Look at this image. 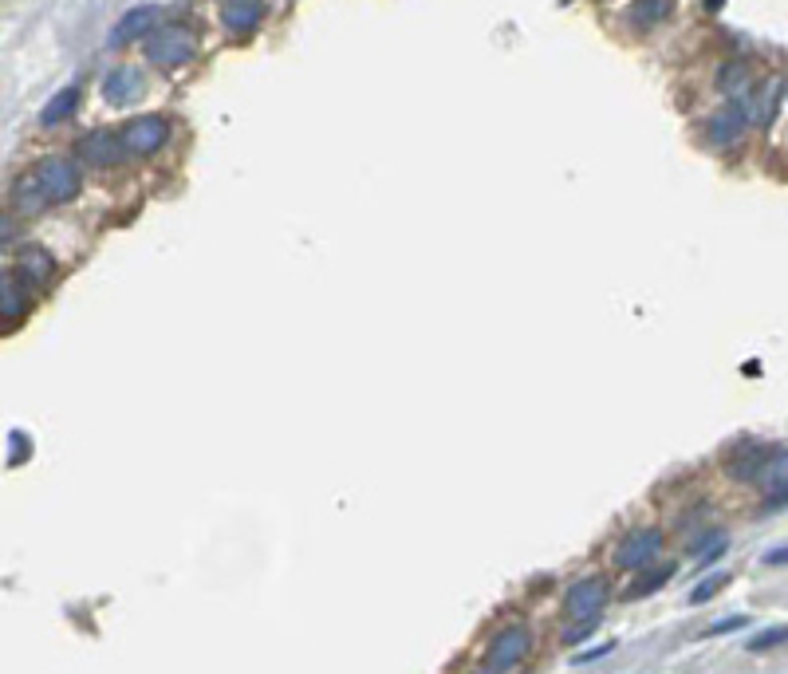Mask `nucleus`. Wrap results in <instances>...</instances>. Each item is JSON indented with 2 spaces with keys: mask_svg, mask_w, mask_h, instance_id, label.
Instances as JSON below:
<instances>
[{
  "mask_svg": "<svg viewBox=\"0 0 788 674\" xmlns=\"http://www.w3.org/2000/svg\"><path fill=\"white\" fill-rule=\"evenodd\" d=\"M528 655H532V627H528L525 619H509V623H501L493 631V639H489V647L481 655V671L489 674L521 671L528 663Z\"/></svg>",
  "mask_w": 788,
  "mask_h": 674,
  "instance_id": "obj_1",
  "label": "nucleus"
},
{
  "mask_svg": "<svg viewBox=\"0 0 788 674\" xmlns=\"http://www.w3.org/2000/svg\"><path fill=\"white\" fill-rule=\"evenodd\" d=\"M142 52H146V64H154L162 71H178L186 64H194L197 36L194 28H186V24H162V28H154L146 36Z\"/></svg>",
  "mask_w": 788,
  "mask_h": 674,
  "instance_id": "obj_2",
  "label": "nucleus"
},
{
  "mask_svg": "<svg viewBox=\"0 0 788 674\" xmlns=\"http://www.w3.org/2000/svg\"><path fill=\"white\" fill-rule=\"evenodd\" d=\"M666 537L658 529H631L627 537H619V544L611 548V564L619 572H643V568H655L658 552H662Z\"/></svg>",
  "mask_w": 788,
  "mask_h": 674,
  "instance_id": "obj_3",
  "label": "nucleus"
},
{
  "mask_svg": "<svg viewBox=\"0 0 788 674\" xmlns=\"http://www.w3.org/2000/svg\"><path fill=\"white\" fill-rule=\"evenodd\" d=\"M611 604V588L603 576H584L564 592V615L568 623H584V619H603V611Z\"/></svg>",
  "mask_w": 788,
  "mask_h": 674,
  "instance_id": "obj_4",
  "label": "nucleus"
},
{
  "mask_svg": "<svg viewBox=\"0 0 788 674\" xmlns=\"http://www.w3.org/2000/svg\"><path fill=\"white\" fill-rule=\"evenodd\" d=\"M119 138L127 146V158H150V154H158L166 146L170 119L166 115H138V119L119 127Z\"/></svg>",
  "mask_w": 788,
  "mask_h": 674,
  "instance_id": "obj_5",
  "label": "nucleus"
},
{
  "mask_svg": "<svg viewBox=\"0 0 788 674\" xmlns=\"http://www.w3.org/2000/svg\"><path fill=\"white\" fill-rule=\"evenodd\" d=\"M36 182H40L48 205H67L79 194V170L71 158H60V154H52L36 166Z\"/></svg>",
  "mask_w": 788,
  "mask_h": 674,
  "instance_id": "obj_6",
  "label": "nucleus"
},
{
  "mask_svg": "<svg viewBox=\"0 0 788 674\" xmlns=\"http://www.w3.org/2000/svg\"><path fill=\"white\" fill-rule=\"evenodd\" d=\"M769 450H773V442L741 438V442H733V446L725 450L722 473H725V477H733V481H745V485H753V481H757V473H761V466H765V458H769Z\"/></svg>",
  "mask_w": 788,
  "mask_h": 674,
  "instance_id": "obj_7",
  "label": "nucleus"
},
{
  "mask_svg": "<svg viewBox=\"0 0 788 674\" xmlns=\"http://www.w3.org/2000/svg\"><path fill=\"white\" fill-rule=\"evenodd\" d=\"M75 158L87 162V166H115V162L127 158V146H123L119 131L95 127V131H87V135L75 142Z\"/></svg>",
  "mask_w": 788,
  "mask_h": 674,
  "instance_id": "obj_8",
  "label": "nucleus"
},
{
  "mask_svg": "<svg viewBox=\"0 0 788 674\" xmlns=\"http://www.w3.org/2000/svg\"><path fill=\"white\" fill-rule=\"evenodd\" d=\"M765 493V509H785L788 505V446H773L765 466L753 481Z\"/></svg>",
  "mask_w": 788,
  "mask_h": 674,
  "instance_id": "obj_9",
  "label": "nucleus"
},
{
  "mask_svg": "<svg viewBox=\"0 0 788 674\" xmlns=\"http://www.w3.org/2000/svg\"><path fill=\"white\" fill-rule=\"evenodd\" d=\"M749 131V111H745V103H725L718 115H710V123H706V138H710V146H718V150H729L733 142H741Z\"/></svg>",
  "mask_w": 788,
  "mask_h": 674,
  "instance_id": "obj_10",
  "label": "nucleus"
},
{
  "mask_svg": "<svg viewBox=\"0 0 788 674\" xmlns=\"http://www.w3.org/2000/svg\"><path fill=\"white\" fill-rule=\"evenodd\" d=\"M142 91H146V75L134 64H119L103 79V95L111 107H131L134 99H142Z\"/></svg>",
  "mask_w": 788,
  "mask_h": 674,
  "instance_id": "obj_11",
  "label": "nucleus"
},
{
  "mask_svg": "<svg viewBox=\"0 0 788 674\" xmlns=\"http://www.w3.org/2000/svg\"><path fill=\"white\" fill-rule=\"evenodd\" d=\"M781 95H785V79H761L757 83V91L745 99V111H749V123L753 127H769L773 119H777V111H781Z\"/></svg>",
  "mask_w": 788,
  "mask_h": 674,
  "instance_id": "obj_12",
  "label": "nucleus"
},
{
  "mask_svg": "<svg viewBox=\"0 0 788 674\" xmlns=\"http://www.w3.org/2000/svg\"><path fill=\"white\" fill-rule=\"evenodd\" d=\"M264 12H268L264 0H225L221 4V28L229 36H249V32L261 28Z\"/></svg>",
  "mask_w": 788,
  "mask_h": 674,
  "instance_id": "obj_13",
  "label": "nucleus"
},
{
  "mask_svg": "<svg viewBox=\"0 0 788 674\" xmlns=\"http://www.w3.org/2000/svg\"><path fill=\"white\" fill-rule=\"evenodd\" d=\"M154 24H158V4H138V8H131V12L115 24V32H111V48H127V44H134V40L150 36V32H154Z\"/></svg>",
  "mask_w": 788,
  "mask_h": 674,
  "instance_id": "obj_14",
  "label": "nucleus"
},
{
  "mask_svg": "<svg viewBox=\"0 0 788 674\" xmlns=\"http://www.w3.org/2000/svg\"><path fill=\"white\" fill-rule=\"evenodd\" d=\"M16 272H20V280H24L28 288H48V284H52V272H56V261H52L48 249L28 245V249L16 253Z\"/></svg>",
  "mask_w": 788,
  "mask_h": 674,
  "instance_id": "obj_15",
  "label": "nucleus"
},
{
  "mask_svg": "<svg viewBox=\"0 0 788 674\" xmlns=\"http://www.w3.org/2000/svg\"><path fill=\"white\" fill-rule=\"evenodd\" d=\"M718 91H722L729 103H745L753 91H757V79H753V68L741 64V60H729L718 75Z\"/></svg>",
  "mask_w": 788,
  "mask_h": 674,
  "instance_id": "obj_16",
  "label": "nucleus"
},
{
  "mask_svg": "<svg viewBox=\"0 0 788 674\" xmlns=\"http://www.w3.org/2000/svg\"><path fill=\"white\" fill-rule=\"evenodd\" d=\"M24 280H20V272H4V280H0V316H4V332H12L20 320H24V312H28V300H24V288H20Z\"/></svg>",
  "mask_w": 788,
  "mask_h": 674,
  "instance_id": "obj_17",
  "label": "nucleus"
},
{
  "mask_svg": "<svg viewBox=\"0 0 788 674\" xmlns=\"http://www.w3.org/2000/svg\"><path fill=\"white\" fill-rule=\"evenodd\" d=\"M79 99H83V87H79V83L56 91V95L48 99V107L40 111V127H60V123H67V119L79 111Z\"/></svg>",
  "mask_w": 788,
  "mask_h": 674,
  "instance_id": "obj_18",
  "label": "nucleus"
},
{
  "mask_svg": "<svg viewBox=\"0 0 788 674\" xmlns=\"http://www.w3.org/2000/svg\"><path fill=\"white\" fill-rule=\"evenodd\" d=\"M12 205H16V213H24V217L52 209L48 198H44V190H40V182H36V170H28V174L16 178V186H12Z\"/></svg>",
  "mask_w": 788,
  "mask_h": 674,
  "instance_id": "obj_19",
  "label": "nucleus"
},
{
  "mask_svg": "<svg viewBox=\"0 0 788 674\" xmlns=\"http://www.w3.org/2000/svg\"><path fill=\"white\" fill-rule=\"evenodd\" d=\"M666 12H670V0H635L631 12H627V24L635 32H651L655 24L666 20Z\"/></svg>",
  "mask_w": 788,
  "mask_h": 674,
  "instance_id": "obj_20",
  "label": "nucleus"
},
{
  "mask_svg": "<svg viewBox=\"0 0 788 674\" xmlns=\"http://www.w3.org/2000/svg\"><path fill=\"white\" fill-rule=\"evenodd\" d=\"M635 576H639V580H635V584L623 592V600H643V596H655L658 588H662V584L674 576V568H670V564H658L655 572H647V568H643V572H635Z\"/></svg>",
  "mask_w": 788,
  "mask_h": 674,
  "instance_id": "obj_21",
  "label": "nucleus"
},
{
  "mask_svg": "<svg viewBox=\"0 0 788 674\" xmlns=\"http://www.w3.org/2000/svg\"><path fill=\"white\" fill-rule=\"evenodd\" d=\"M28 458H32L28 434H24V430H12V434H8V466H24Z\"/></svg>",
  "mask_w": 788,
  "mask_h": 674,
  "instance_id": "obj_22",
  "label": "nucleus"
},
{
  "mask_svg": "<svg viewBox=\"0 0 788 674\" xmlns=\"http://www.w3.org/2000/svg\"><path fill=\"white\" fill-rule=\"evenodd\" d=\"M781 643H788V627H773V631H765V635H753V639H749V651L761 655V651L781 647Z\"/></svg>",
  "mask_w": 788,
  "mask_h": 674,
  "instance_id": "obj_23",
  "label": "nucleus"
},
{
  "mask_svg": "<svg viewBox=\"0 0 788 674\" xmlns=\"http://www.w3.org/2000/svg\"><path fill=\"white\" fill-rule=\"evenodd\" d=\"M725 584H729V576H714V580H702L694 592H690V604H710L718 592H722Z\"/></svg>",
  "mask_w": 788,
  "mask_h": 674,
  "instance_id": "obj_24",
  "label": "nucleus"
},
{
  "mask_svg": "<svg viewBox=\"0 0 788 674\" xmlns=\"http://www.w3.org/2000/svg\"><path fill=\"white\" fill-rule=\"evenodd\" d=\"M737 627H749V615H725L718 623H710V635H729Z\"/></svg>",
  "mask_w": 788,
  "mask_h": 674,
  "instance_id": "obj_25",
  "label": "nucleus"
},
{
  "mask_svg": "<svg viewBox=\"0 0 788 674\" xmlns=\"http://www.w3.org/2000/svg\"><path fill=\"white\" fill-rule=\"evenodd\" d=\"M765 564H769V568H788V544L773 548V552H765Z\"/></svg>",
  "mask_w": 788,
  "mask_h": 674,
  "instance_id": "obj_26",
  "label": "nucleus"
},
{
  "mask_svg": "<svg viewBox=\"0 0 788 674\" xmlns=\"http://www.w3.org/2000/svg\"><path fill=\"white\" fill-rule=\"evenodd\" d=\"M607 651H615V643H607V647H595V651H588V655H580V663H595V659H603Z\"/></svg>",
  "mask_w": 788,
  "mask_h": 674,
  "instance_id": "obj_27",
  "label": "nucleus"
},
{
  "mask_svg": "<svg viewBox=\"0 0 788 674\" xmlns=\"http://www.w3.org/2000/svg\"><path fill=\"white\" fill-rule=\"evenodd\" d=\"M702 4H706L710 12H718V8H725V0H702Z\"/></svg>",
  "mask_w": 788,
  "mask_h": 674,
  "instance_id": "obj_28",
  "label": "nucleus"
}]
</instances>
